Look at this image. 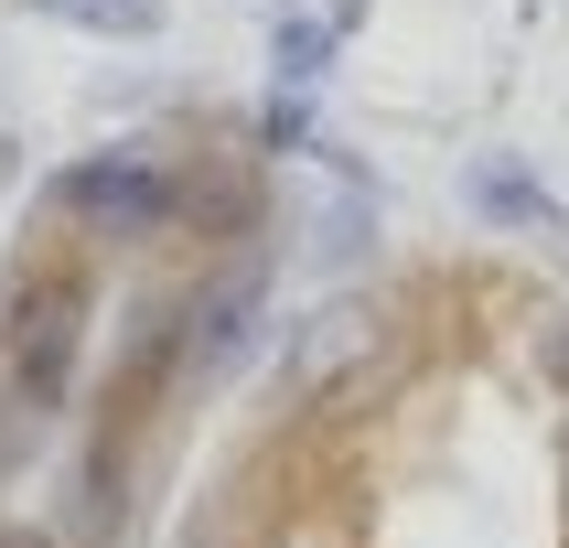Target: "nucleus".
<instances>
[{"instance_id":"obj_2","label":"nucleus","mask_w":569,"mask_h":548,"mask_svg":"<svg viewBox=\"0 0 569 548\" xmlns=\"http://www.w3.org/2000/svg\"><path fill=\"white\" fill-rule=\"evenodd\" d=\"M76 22H140V0H64Z\"/></svg>"},{"instance_id":"obj_1","label":"nucleus","mask_w":569,"mask_h":548,"mask_svg":"<svg viewBox=\"0 0 569 548\" xmlns=\"http://www.w3.org/2000/svg\"><path fill=\"white\" fill-rule=\"evenodd\" d=\"M64 216L87 226V237H151V226H172V172L140 161V151H108V161H87L64 183Z\"/></svg>"},{"instance_id":"obj_3","label":"nucleus","mask_w":569,"mask_h":548,"mask_svg":"<svg viewBox=\"0 0 569 548\" xmlns=\"http://www.w3.org/2000/svg\"><path fill=\"white\" fill-rule=\"evenodd\" d=\"M0 548H54V538H43V527H0Z\"/></svg>"}]
</instances>
